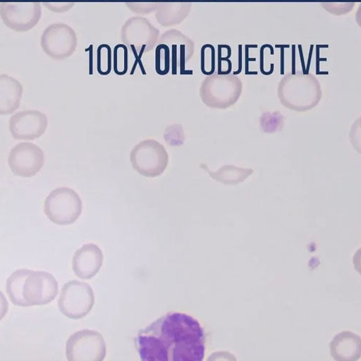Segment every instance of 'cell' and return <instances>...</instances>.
I'll return each mask as SVG.
<instances>
[{
	"mask_svg": "<svg viewBox=\"0 0 361 361\" xmlns=\"http://www.w3.org/2000/svg\"><path fill=\"white\" fill-rule=\"evenodd\" d=\"M43 5L50 11L55 13H66L73 8L74 3H44Z\"/></svg>",
	"mask_w": 361,
	"mask_h": 361,
	"instance_id": "obj_23",
	"label": "cell"
},
{
	"mask_svg": "<svg viewBox=\"0 0 361 361\" xmlns=\"http://www.w3.org/2000/svg\"><path fill=\"white\" fill-rule=\"evenodd\" d=\"M94 293L87 283L72 281L65 284L58 300L60 312L68 318L80 319L92 310Z\"/></svg>",
	"mask_w": 361,
	"mask_h": 361,
	"instance_id": "obj_5",
	"label": "cell"
},
{
	"mask_svg": "<svg viewBox=\"0 0 361 361\" xmlns=\"http://www.w3.org/2000/svg\"><path fill=\"white\" fill-rule=\"evenodd\" d=\"M41 46L49 57L64 60L71 56L77 49V34L66 23H54L45 28L41 38Z\"/></svg>",
	"mask_w": 361,
	"mask_h": 361,
	"instance_id": "obj_6",
	"label": "cell"
},
{
	"mask_svg": "<svg viewBox=\"0 0 361 361\" xmlns=\"http://www.w3.org/2000/svg\"><path fill=\"white\" fill-rule=\"evenodd\" d=\"M58 291V283L51 274L32 270L23 286V298L27 307L44 306L53 302Z\"/></svg>",
	"mask_w": 361,
	"mask_h": 361,
	"instance_id": "obj_10",
	"label": "cell"
},
{
	"mask_svg": "<svg viewBox=\"0 0 361 361\" xmlns=\"http://www.w3.org/2000/svg\"><path fill=\"white\" fill-rule=\"evenodd\" d=\"M129 52L125 44H117L112 54V67L117 75H125L128 71Z\"/></svg>",
	"mask_w": 361,
	"mask_h": 361,
	"instance_id": "obj_18",
	"label": "cell"
},
{
	"mask_svg": "<svg viewBox=\"0 0 361 361\" xmlns=\"http://www.w3.org/2000/svg\"><path fill=\"white\" fill-rule=\"evenodd\" d=\"M31 269L16 270L7 280L6 291L11 302L16 306L27 307L23 298V286Z\"/></svg>",
	"mask_w": 361,
	"mask_h": 361,
	"instance_id": "obj_17",
	"label": "cell"
},
{
	"mask_svg": "<svg viewBox=\"0 0 361 361\" xmlns=\"http://www.w3.org/2000/svg\"><path fill=\"white\" fill-rule=\"evenodd\" d=\"M103 262L102 250L96 245L87 244L75 252L73 259V269L76 276L89 280L99 272Z\"/></svg>",
	"mask_w": 361,
	"mask_h": 361,
	"instance_id": "obj_14",
	"label": "cell"
},
{
	"mask_svg": "<svg viewBox=\"0 0 361 361\" xmlns=\"http://www.w3.org/2000/svg\"><path fill=\"white\" fill-rule=\"evenodd\" d=\"M159 37V30L142 17L129 18L121 29L124 44L140 55L152 51L157 45Z\"/></svg>",
	"mask_w": 361,
	"mask_h": 361,
	"instance_id": "obj_7",
	"label": "cell"
},
{
	"mask_svg": "<svg viewBox=\"0 0 361 361\" xmlns=\"http://www.w3.org/2000/svg\"><path fill=\"white\" fill-rule=\"evenodd\" d=\"M9 310V304L5 294L0 291V322L6 316Z\"/></svg>",
	"mask_w": 361,
	"mask_h": 361,
	"instance_id": "obj_24",
	"label": "cell"
},
{
	"mask_svg": "<svg viewBox=\"0 0 361 361\" xmlns=\"http://www.w3.org/2000/svg\"><path fill=\"white\" fill-rule=\"evenodd\" d=\"M192 4L159 3L156 18L163 27H171L182 23L190 13Z\"/></svg>",
	"mask_w": 361,
	"mask_h": 361,
	"instance_id": "obj_16",
	"label": "cell"
},
{
	"mask_svg": "<svg viewBox=\"0 0 361 361\" xmlns=\"http://www.w3.org/2000/svg\"><path fill=\"white\" fill-rule=\"evenodd\" d=\"M44 154L40 147L32 142H20L11 150L8 164L18 176L29 178L37 175L44 165Z\"/></svg>",
	"mask_w": 361,
	"mask_h": 361,
	"instance_id": "obj_11",
	"label": "cell"
},
{
	"mask_svg": "<svg viewBox=\"0 0 361 361\" xmlns=\"http://www.w3.org/2000/svg\"><path fill=\"white\" fill-rule=\"evenodd\" d=\"M10 131L18 140H35L41 137L48 126L47 115L38 110L20 111L10 118Z\"/></svg>",
	"mask_w": 361,
	"mask_h": 361,
	"instance_id": "obj_12",
	"label": "cell"
},
{
	"mask_svg": "<svg viewBox=\"0 0 361 361\" xmlns=\"http://www.w3.org/2000/svg\"><path fill=\"white\" fill-rule=\"evenodd\" d=\"M216 70V51L212 44H205L201 49V71L205 75H213Z\"/></svg>",
	"mask_w": 361,
	"mask_h": 361,
	"instance_id": "obj_20",
	"label": "cell"
},
{
	"mask_svg": "<svg viewBox=\"0 0 361 361\" xmlns=\"http://www.w3.org/2000/svg\"><path fill=\"white\" fill-rule=\"evenodd\" d=\"M112 70V51L108 44H101L97 49V71L102 75H108Z\"/></svg>",
	"mask_w": 361,
	"mask_h": 361,
	"instance_id": "obj_19",
	"label": "cell"
},
{
	"mask_svg": "<svg viewBox=\"0 0 361 361\" xmlns=\"http://www.w3.org/2000/svg\"><path fill=\"white\" fill-rule=\"evenodd\" d=\"M0 17L4 24L16 32H26L33 29L42 18L39 3H2Z\"/></svg>",
	"mask_w": 361,
	"mask_h": 361,
	"instance_id": "obj_9",
	"label": "cell"
},
{
	"mask_svg": "<svg viewBox=\"0 0 361 361\" xmlns=\"http://www.w3.org/2000/svg\"><path fill=\"white\" fill-rule=\"evenodd\" d=\"M135 345L143 361H201L205 335L193 317L171 312L141 330Z\"/></svg>",
	"mask_w": 361,
	"mask_h": 361,
	"instance_id": "obj_1",
	"label": "cell"
},
{
	"mask_svg": "<svg viewBox=\"0 0 361 361\" xmlns=\"http://www.w3.org/2000/svg\"><path fill=\"white\" fill-rule=\"evenodd\" d=\"M106 345L104 337L97 331L83 329L70 337L66 344L68 360H104Z\"/></svg>",
	"mask_w": 361,
	"mask_h": 361,
	"instance_id": "obj_8",
	"label": "cell"
},
{
	"mask_svg": "<svg viewBox=\"0 0 361 361\" xmlns=\"http://www.w3.org/2000/svg\"><path fill=\"white\" fill-rule=\"evenodd\" d=\"M133 169L140 175L154 178L161 176L169 165V154L165 147L155 140L141 141L130 154Z\"/></svg>",
	"mask_w": 361,
	"mask_h": 361,
	"instance_id": "obj_4",
	"label": "cell"
},
{
	"mask_svg": "<svg viewBox=\"0 0 361 361\" xmlns=\"http://www.w3.org/2000/svg\"><path fill=\"white\" fill-rule=\"evenodd\" d=\"M23 87L16 78L0 75V115L15 112L20 106Z\"/></svg>",
	"mask_w": 361,
	"mask_h": 361,
	"instance_id": "obj_15",
	"label": "cell"
},
{
	"mask_svg": "<svg viewBox=\"0 0 361 361\" xmlns=\"http://www.w3.org/2000/svg\"><path fill=\"white\" fill-rule=\"evenodd\" d=\"M242 90L243 83L235 75L214 73L202 82L200 94L206 106L224 109L238 101Z\"/></svg>",
	"mask_w": 361,
	"mask_h": 361,
	"instance_id": "obj_2",
	"label": "cell"
},
{
	"mask_svg": "<svg viewBox=\"0 0 361 361\" xmlns=\"http://www.w3.org/2000/svg\"><path fill=\"white\" fill-rule=\"evenodd\" d=\"M126 6L134 13L149 15L157 11L159 3H126Z\"/></svg>",
	"mask_w": 361,
	"mask_h": 361,
	"instance_id": "obj_22",
	"label": "cell"
},
{
	"mask_svg": "<svg viewBox=\"0 0 361 361\" xmlns=\"http://www.w3.org/2000/svg\"><path fill=\"white\" fill-rule=\"evenodd\" d=\"M161 44L169 48L173 75H176L178 70H183L194 55V42L178 30H169L160 35L157 45Z\"/></svg>",
	"mask_w": 361,
	"mask_h": 361,
	"instance_id": "obj_13",
	"label": "cell"
},
{
	"mask_svg": "<svg viewBox=\"0 0 361 361\" xmlns=\"http://www.w3.org/2000/svg\"><path fill=\"white\" fill-rule=\"evenodd\" d=\"M171 69V53L167 45L158 44L156 49V71L160 75H167Z\"/></svg>",
	"mask_w": 361,
	"mask_h": 361,
	"instance_id": "obj_21",
	"label": "cell"
},
{
	"mask_svg": "<svg viewBox=\"0 0 361 361\" xmlns=\"http://www.w3.org/2000/svg\"><path fill=\"white\" fill-rule=\"evenodd\" d=\"M82 202L79 195L69 188L53 190L47 197L44 213L52 223L59 226L74 224L80 216Z\"/></svg>",
	"mask_w": 361,
	"mask_h": 361,
	"instance_id": "obj_3",
	"label": "cell"
}]
</instances>
